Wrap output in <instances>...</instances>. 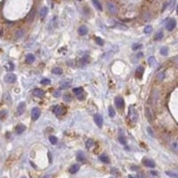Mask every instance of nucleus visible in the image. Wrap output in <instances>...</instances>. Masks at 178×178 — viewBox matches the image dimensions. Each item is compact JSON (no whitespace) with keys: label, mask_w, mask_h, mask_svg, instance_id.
I'll list each match as a JSON object with an SVG mask.
<instances>
[{"label":"nucleus","mask_w":178,"mask_h":178,"mask_svg":"<svg viewBox=\"0 0 178 178\" xmlns=\"http://www.w3.org/2000/svg\"><path fill=\"white\" fill-rule=\"evenodd\" d=\"M94 121H95V123L97 125L98 128H102V126H103V117H102V115H100V114L95 115V116H94Z\"/></svg>","instance_id":"0eeeda50"},{"label":"nucleus","mask_w":178,"mask_h":178,"mask_svg":"<svg viewBox=\"0 0 178 178\" xmlns=\"http://www.w3.org/2000/svg\"><path fill=\"white\" fill-rule=\"evenodd\" d=\"M39 116H41V109L38 107H34L32 109V119L33 120H37L39 118Z\"/></svg>","instance_id":"20e7f679"},{"label":"nucleus","mask_w":178,"mask_h":178,"mask_svg":"<svg viewBox=\"0 0 178 178\" xmlns=\"http://www.w3.org/2000/svg\"><path fill=\"white\" fill-rule=\"evenodd\" d=\"M115 105L118 109H122L123 106H125V103H123V100L121 96H117L115 98Z\"/></svg>","instance_id":"f03ea898"},{"label":"nucleus","mask_w":178,"mask_h":178,"mask_svg":"<svg viewBox=\"0 0 178 178\" xmlns=\"http://www.w3.org/2000/svg\"><path fill=\"white\" fill-rule=\"evenodd\" d=\"M23 34H24L23 30H19V31H16V33H15V37H16V38H19V37L23 36Z\"/></svg>","instance_id":"c9c22d12"},{"label":"nucleus","mask_w":178,"mask_h":178,"mask_svg":"<svg viewBox=\"0 0 178 178\" xmlns=\"http://www.w3.org/2000/svg\"><path fill=\"white\" fill-rule=\"evenodd\" d=\"M77 97H78V100H83L84 98H85V96H84V93H81V94H79Z\"/></svg>","instance_id":"37998d69"},{"label":"nucleus","mask_w":178,"mask_h":178,"mask_svg":"<svg viewBox=\"0 0 178 178\" xmlns=\"http://www.w3.org/2000/svg\"><path fill=\"white\" fill-rule=\"evenodd\" d=\"M177 13H178V6H177Z\"/></svg>","instance_id":"603ef678"},{"label":"nucleus","mask_w":178,"mask_h":178,"mask_svg":"<svg viewBox=\"0 0 178 178\" xmlns=\"http://www.w3.org/2000/svg\"><path fill=\"white\" fill-rule=\"evenodd\" d=\"M152 30H153V27H152L151 25H146V26L144 27V33H145V34H150V33L152 32Z\"/></svg>","instance_id":"2f4dec72"},{"label":"nucleus","mask_w":178,"mask_h":178,"mask_svg":"<svg viewBox=\"0 0 178 178\" xmlns=\"http://www.w3.org/2000/svg\"><path fill=\"white\" fill-rule=\"evenodd\" d=\"M78 32H79V34L80 35H85L86 33H88V27H86L85 25H82V26L79 27Z\"/></svg>","instance_id":"a211bd4d"},{"label":"nucleus","mask_w":178,"mask_h":178,"mask_svg":"<svg viewBox=\"0 0 178 178\" xmlns=\"http://www.w3.org/2000/svg\"><path fill=\"white\" fill-rule=\"evenodd\" d=\"M43 178H50V176H48V175H46V176H44Z\"/></svg>","instance_id":"8fccbe9b"},{"label":"nucleus","mask_w":178,"mask_h":178,"mask_svg":"<svg viewBox=\"0 0 178 178\" xmlns=\"http://www.w3.org/2000/svg\"><path fill=\"white\" fill-rule=\"evenodd\" d=\"M64 100H66V102H71V96H70V95H65Z\"/></svg>","instance_id":"79ce46f5"},{"label":"nucleus","mask_w":178,"mask_h":178,"mask_svg":"<svg viewBox=\"0 0 178 178\" xmlns=\"http://www.w3.org/2000/svg\"><path fill=\"white\" fill-rule=\"evenodd\" d=\"M24 130H25V126L24 125H18L16 126V128H15V132L18 133V134L22 133Z\"/></svg>","instance_id":"6ab92c4d"},{"label":"nucleus","mask_w":178,"mask_h":178,"mask_svg":"<svg viewBox=\"0 0 178 178\" xmlns=\"http://www.w3.org/2000/svg\"><path fill=\"white\" fill-rule=\"evenodd\" d=\"M79 169H80V165H79V164H74V165L70 166L69 172L71 173V174H76L77 172H79Z\"/></svg>","instance_id":"ddd939ff"},{"label":"nucleus","mask_w":178,"mask_h":178,"mask_svg":"<svg viewBox=\"0 0 178 178\" xmlns=\"http://www.w3.org/2000/svg\"><path fill=\"white\" fill-rule=\"evenodd\" d=\"M4 68H6L7 70H9V71H12V70L14 69V65H13L12 62H7V64L4 65Z\"/></svg>","instance_id":"a878e982"},{"label":"nucleus","mask_w":178,"mask_h":178,"mask_svg":"<svg viewBox=\"0 0 178 178\" xmlns=\"http://www.w3.org/2000/svg\"><path fill=\"white\" fill-rule=\"evenodd\" d=\"M25 61H26L27 64H33V62L35 61V56L33 55V54H29V55H26Z\"/></svg>","instance_id":"2eb2a0df"},{"label":"nucleus","mask_w":178,"mask_h":178,"mask_svg":"<svg viewBox=\"0 0 178 178\" xmlns=\"http://www.w3.org/2000/svg\"><path fill=\"white\" fill-rule=\"evenodd\" d=\"M143 72H144V68L142 67V66L138 67L137 70H135V77H137L138 79H141L142 76H143Z\"/></svg>","instance_id":"9b49d317"},{"label":"nucleus","mask_w":178,"mask_h":178,"mask_svg":"<svg viewBox=\"0 0 178 178\" xmlns=\"http://www.w3.org/2000/svg\"><path fill=\"white\" fill-rule=\"evenodd\" d=\"M54 113L57 116H61L62 114H65V108L62 106H55L54 107Z\"/></svg>","instance_id":"1a4fd4ad"},{"label":"nucleus","mask_w":178,"mask_h":178,"mask_svg":"<svg viewBox=\"0 0 178 178\" xmlns=\"http://www.w3.org/2000/svg\"><path fill=\"white\" fill-rule=\"evenodd\" d=\"M175 26H176V21H175L174 19L168 20L167 23H166V29H167L168 31H173V30L175 29Z\"/></svg>","instance_id":"423d86ee"},{"label":"nucleus","mask_w":178,"mask_h":178,"mask_svg":"<svg viewBox=\"0 0 178 178\" xmlns=\"http://www.w3.org/2000/svg\"><path fill=\"white\" fill-rule=\"evenodd\" d=\"M77 160H78L79 162H85V156H84V154L82 153V152H78V154H77Z\"/></svg>","instance_id":"aec40b11"},{"label":"nucleus","mask_w":178,"mask_h":178,"mask_svg":"<svg viewBox=\"0 0 178 178\" xmlns=\"http://www.w3.org/2000/svg\"><path fill=\"white\" fill-rule=\"evenodd\" d=\"M22 178H26V177H22Z\"/></svg>","instance_id":"864d4df0"},{"label":"nucleus","mask_w":178,"mask_h":178,"mask_svg":"<svg viewBox=\"0 0 178 178\" xmlns=\"http://www.w3.org/2000/svg\"><path fill=\"white\" fill-rule=\"evenodd\" d=\"M100 161H102V162L105 163V164L109 163V158H108V156H107L106 154H102V155L100 156Z\"/></svg>","instance_id":"412c9836"},{"label":"nucleus","mask_w":178,"mask_h":178,"mask_svg":"<svg viewBox=\"0 0 178 178\" xmlns=\"http://www.w3.org/2000/svg\"><path fill=\"white\" fill-rule=\"evenodd\" d=\"M24 109H25V103L24 102L20 103V104H19V106H18V114L19 115H22L23 113H24Z\"/></svg>","instance_id":"dca6fc26"},{"label":"nucleus","mask_w":178,"mask_h":178,"mask_svg":"<svg viewBox=\"0 0 178 178\" xmlns=\"http://www.w3.org/2000/svg\"><path fill=\"white\" fill-rule=\"evenodd\" d=\"M42 84H44V85H47V84H50V80L49 79H43V80L41 81Z\"/></svg>","instance_id":"ea45409f"},{"label":"nucleus","mask_w":178,"mask_h":178,"mask_svg":"<svg viewBox=\"0 0 178 178\" xmlns=\"http://www.w3.org/2000/svg\"><path fill=\"white\" fill-rule=\"evenodd\" d=\"M151 175H153V176H157V173L156 172H151Z\"/></svg>","instance_id":"09e8293b"},{"label":"nucleus","mask_w":178,"mask_h":178,"mask_svg":"<svg viewBox=\"0 0 178 178\" xmlns=\"http://www.w3.org/2000/svg\"><path fill=\"white\" fill-rule=\"evenodd\" d=\"M107 9H108V11L111 13V14H116L117 13V7L114 2H111V1L107 2Z\"/></svg>","instance_id":"7ed1b4c3"},{"label":"nucleus","mask_w":178,"mask_h":178,"mask_svg":"<svg viewBox=\"0 0 178 178\" xmlns=\"http://www.w3.org/2000/svg\"><path fill=\"white\" fill-rule=\"evenodd\" d=\"M164 78H165V72L164 71H161L157 73V76H156V79H157L158 81H163Z\"/></svg>","instance_id":"cd10ccee"},{"label":"nucleus","mask_w":178,"mask_h":178,"mask_svg":"<svg viewBox=\"0 0 178 178\" xmlns=\"http://www.w3.org/2000/svg\"><path fill=\"white\" fill-rule=\"evenodd\" d=\"M128 118L130 119V121L131 122H137V120H138V113H137V111H135V108L133 106H131L130 108H129V113H128Z\"/></svg>","instance_id":"f257e3e1"},{"label":"nucleus","mask_w":178,"mask_h":178,"mask_svg":"<svg viewBox=\"0 0 178 178\" xmlns=\"http://www.w3.org/2000/svg\"><path fill=\"white\" fill-rule=\"evenodd\" d=\"M145 116H146L147 120H149L150 122H152V121H153V118H154L153 113H152L151 108H149V107H146V108H145Z\"/></svg>","instance_id":"9d476101"},{"label":"nucleus","mask_w":178,"mask_h":178,"mask_svg":"<svg viewBox=\"0 0 178 178\" xmlns=\"http://www.w3.org/2000/svg\"><path fill=\"white\" fill-rule=\"evenodd\" d=\"M113 54H114V51H108V53L104 54V55L102 56V58H103V59H107V58H109L111 55H113Z\"/></svg>","instance_id":"f704fd0d"},{"label":"nucleus","mask_w":178,"mask_h":178,"mask_svg":"<svg viewBox=\"0 0 178 178\" xmlns=\"http://www.w3.org/2000/svg\"><path fill=\"white\" fill-rule=\"evenodd\" d=\"M142 56H143V54H142V53H139V54L137 55V58H141Z\"/></svg>","instance_id":"de8ad7c7"},{"label":"nucleus","mask_w":178,"mask_h":178,"mask_svg":"<svg viewBox=\"0 0 178 178\" xmlns=\"http://www.w3.org/2000/svg\"><path fill=\"white\" fill-rule=\"evenodd\" d=\"M143 164L146 166V167H150V168H154L155 167V163H154V161L150 160V158H143Z\"/></svg>","instance_id":"6e6552de"},{"label":"nucleus","mask_w":178,"mask_h":178,"mask_svg":"<svg viewBox=\"0 0 178 178\" xmlns=\"http://www.w3.org/2000/svg\"><path fill=\"white\" fill-rule=\"evenodd\" d=\"M147 132H149L150 134L152 135V137H153V135H154V134H153V132H152V130H151V128H147Z\"/></svg>","instance_id":"a18cd8bd"},{"label":"nucleus","mask_w":178,"mask_h":178,"mask_svg":"<svg viewBox=\"0 0 178 178\" xmlns=\"http://www.w3.org/2000/svg\"><path fill=\"white\" fill-rule=\"evenodd\" d=\"M147 62H149V65L151 66V67H153V66H155L156 65V60H155V58L152 56V57H149V59H147Z\"/></svg>","instance_id":"bb28decb"},{"label":"nucleus","mask_w":178,"mask_h":178,"mask_svg":"<svg viewBox=\"0 0 178 178\" xmlns=\"http://www.w3.org/2000/svg\"><path fill=\"white\" fill-rule=\"evenodd\" d=\"M108 113H109V116H111V118H113V117H115V111H114V108L111 106L108 108Z\"/></svg>","instance_id":"e433bc0d"},{"label":"nucleus","mask_w":178,"mask_h":178,"mask_svg":"<svg viewBox=\"0 0 178 178\" xmlns=\"http://www.w3.org/2000/svg\"><path fill=\"white\" fill-rule=\"evenodd\" d=\"M119 142H120V143H122L123 145H126V140H125V138H123L122 135H120V137H119Z\"/></svg>","instance_id":"a19ab883"},{"label":"nucleus","mask_w":178,"mask_h":178,"mask_svg":"<svg viewBox=\"0 0 178 178\" xmlns=\"http://www.w3.org/2000/svg\"><path fill=\"white\" fill-rule=\"evenodd\" d=\"M169 146L174 152L178 153V140H174V141H172L170 142V144H169Z\"/></svg>","instance_id":"f8f14e48"},{"label":"nucleus","mask_w":178,"mask_h":178,"mask_svg":"<svg viewBox=\"0 0 178 178\" xmlns=\"http://www.w3.org/2000/svg\"><path fill=\"white\" fill-rule=\"evenodd\" d=\"M163 36H164L163 32H162V31H160V32L156 33V35H155V37H154V39H155V41H160V39H162V38H163Z\"/></svg>","instance_id":"c756f323"},{"label":"nucleus","mask_w":178,"mask_h":178,"mask_svg":"<svg viewBox=\"0 0 178 178\" xmlns=\"http://www.w3.org/2000/svg\"><path fill=\"white\" fill-rule=\"evenodd\" d=\"M16 80V77L15 74L13 73H8L6 77H4V81L7 82V83H14Z\"/></svg>","instance_id":"39448f33"},{"label":"nucleus","mask_w":178,"mask_h":178,"mask_svg":"<svg viewBox=\"0 0 178 178\" xmlns=\"http://www.w3.org/2000/svg\"><path fill=\"white\" fill-rule=\"evenodd\" d=\"M92 1H93V4L95 6V8H96L97 10H100V11L103 10V7H102V4H100V2L98 1V0H92Z\"/></svg>","instance_id":"4be33fe9"},{"label":"nucleus","mask_w":178,"mask_h":178,"mask_svg":"<svg viewBox=\"0 0 178 178\" xmlns=\"http://www.w3.org/2000/svg\"><path fill=\"white\" fill-rule=\"evenodd\" d=\"M85 145H86V149H88V150H91L93 147V145H94V141H93L92 139H89L88 141H86Z\"/></svg>","instance_id":"393cba45"},{"label":"nucleus","mask_w":178,"mask_h":178,"mask_svg":"<svg viewBox=\"0 0 178 178\" xmlns=\"http://www.w3.org/2000/svg\"><path fill=\"white\" fill-rule=\"evenodd\" d=\"M166 175H168L169 177H173V178H178V174H176V173H173V172H169V170H167V172H166Z\"/></svg>","instance_id":"473e14b6"},{"label":"nucleus","mask_w":178,"mask_h":178,"mask_svg":"<svg viewBox=\"0 0 178 178\" xmlns=\"http://www.w3.org/2000/svg\"><path fill=\"white\" fill-rule=\"evenodd\" d=\"M160 51H161V55L167 56V54H168V48H167V47H162Z\"/></svg>","instance_id":"7c9ffc66"},{"label":"nucleus","mask_w":178,"mask_h":178,"mask_svg":"<svg viewBox=\"0 0 178 178\" xmlns=\"http://www.w3.org/2000/svg\"><path fill=\"white\" fill-rule=\"evenodd\" d=\"M54 95H55V96H60V92L59 91H57V92H55V94Z\"/></svg>","instance_id":"49530a36"},{"label":"nucleus","mask_w":178,"mask_h":178,"mask_svg":"<svg viewBox=\"0 0 178 178\" xmlns=\"http://www.w3.org/2000/svg\"><path fill=\"white\" fill-rule=\"evenodd\" d=\"M49 141H50L51 144H56L57 143V138H56L55 135H50V137H49Z\"/></svg>","instance_id":"72a5a7b5"},{"label":"nucleus","mask_w":178,"mask_h":178,"mask_svg":"<svg viewBox=\"0 0 178 178\" xmlns=\"http://www.w3.org/2000/svg\"><path fill=\"white\" fill-rule=\"evenodd\" d=\"M128 178H134V177H132V176H128Z\"/></svg>","instance_id":"3c124183"},{"label":"nucleus","mask_w":178,"mask_h":178,"mask_svg":"<svg viewBox=\"0 0 178 178\" xmlns=\"http://www.w3.org/2000/svg\"><path fill=\"white\" fill-rule=\"evenodd\" d=\"M33 94H34L35 96H37V97H43L44 96V91L41 90V89H35V90L33 91Z\"/></svg>","instance_id":"4468645a"},{"label":"nucleus","mask_w":178,"mask_h":178,"mask_svg":"<svg viewBox=\"0 0 178 178\" xmlns=\"http://www.w3.org/2000/svg\"><path fill=\"white\" fill-rule=\"evenodd\" d=\"M141 47H142L141 44H133V45H132V49H133V50H138V49H140Z\"/></svg>","instance_id":"4c0bfd02"},{"label":"nucleus","mask_w":178,"mask_h":178,"mask_svg":"<svg viewBox=\"0 0 178 178\" xmlns=\"http://www.w3.org/2000/svg\"><path fill=\"white\" fill-rule=\"evenodd\" d=\"M73 93L76 94V96H78L79 94H81V93H84V92H83V89H82V88H74L73 89Z\"/></svg>","instance_id":"c85d7f7f"},{"label":"nucleus","mask_w":178,"mask_h":178,"mask_svg":"<svg viewBox=\"0 0 178 178\" xmlns=\"http://www.w3.org/2000/svg\"><path fill=\"white\" fill-rule=\"evenodd\" d=\"M47 11H48V9L46 8V7H43V8L41 9V12H39V15H41V18L42 19H44L46 16V14H47Z\"/></svg>","instance_id":"5701e85b"},{"label":"nucleus","mask_w":178,"mask_h":178,"mask_svg":"<svg viewBox=\"0 0 178 178\" xmlns=\"http://www.w3.org/2000/svg\"><path fill=\"white\" fill-rule=\"evenodd\" d=\"M137 177H138V178H144V175L142 174V173H139V174L137 175Z\"/></svg>","instance_id":"c03bdc74"},{"label":"nucleus","mask_w":178,"mask_h":178,"mask_svg":"<svg viewBox=\"0 0 178 178\" xmlns=\"http://www.w3.org/2000/svg\"><path fill=\"white\" fill-rule=\"evenodd\" d=\"M62 69L61 68H59V67H55L53 69V73L54 74H57V76H60V74H62Z\"/></svg>","instance_id":"b1692460"},{"label":"nucleus","mask_w":178,"mask_h":178,"mask_svg":"<svg viewBox=\"0 0 178 178\" xmlns=\"http://www.w3.org/2000/svg\"><path fill=\"white\" fill-rule=\"evenodd\" d=\"M70 85H71V80H64V81H61V83H60L61 89H67V88H69Z\"/></svg>","instance_id":"f3484780"},{"label":"nucleus","mask_w":178,"mask_h":178,"mask_svg":"<svg viewBox=\"0 0 178 178\" xmlns=\"http://www.w3.org/2000/svg\"><path fill=\"white\" fill-rule=\"evenodd\" d=\"M95 41H96V43L98 44V45H104V41H103L102 38H100V37H95Z\"/></svg>","instance_id":"58836bf2"}]
</instances>
